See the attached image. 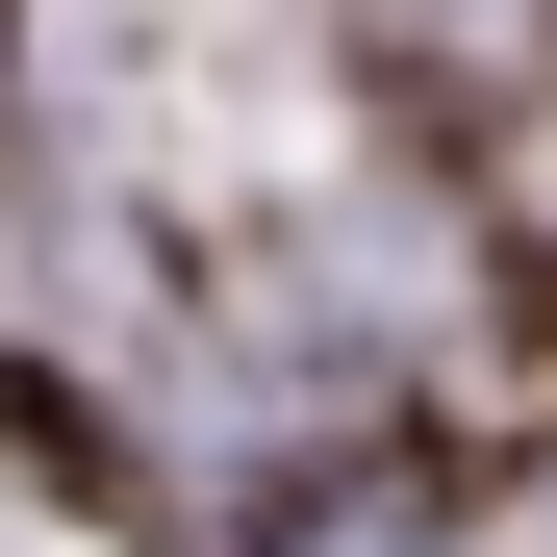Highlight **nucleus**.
I'll list each match as a JSON object with an SVG mask.
<instances>
[{"label":"nucleus","mask_w":557,"mask_h":557,"mask_svg":"<svg viewBox=\"0 0 557 557\" xmlns=\"http://www.w3.org/2000/svg\"><path fill=\"white\" fill-rule=\"evenodd\" d=\"M330 557H431V532H330Z\"/></svg>","instance_id":"obj_1"}]
</instances>
